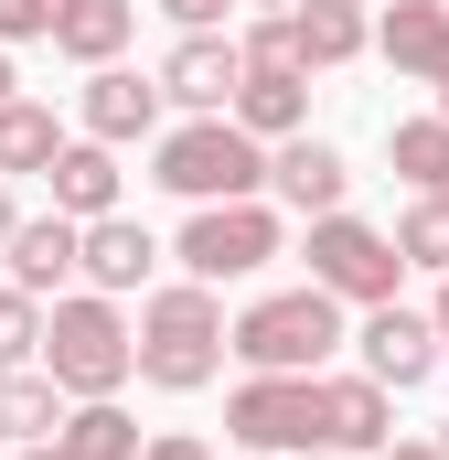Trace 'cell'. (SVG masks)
<instances>
[{
  "mask_svg": "<svg viewBox=\"0 0 449 460\" xmlns=\"http://www.w3.org/2000/svg\"><path fill=\"white\" fill-rule=\"evenodd\" d=\"M224 353H235V332H224V311H215V289H204V279H182V289H161V300L139 311V375H150V385H172V396L215 385Z\"/></svg>",
  "mask_w": 449,
  "mask_h": 460,
  "instance_id": "1",
  "label": "cell"
},
{
  "mask_svg": "<svg viewBox=\"0 0 449 460\" xmlns=\"http://www.w3.org/2000/svg\"><path fill=\"white\" fill-rule=\"evenodd\" d=\"M43 375L65 385V396H118L128 375H139V332L118 322V300H54V322H43Z\"/></svg>",
  "mask_w": 449,
  "mask_h": 460,
  "instance_id": "2",
  "label": "cell"
},
{
  "mask_svg": "<svg viewBox=\"0 0 449 460\" xmlns=\"http://www.w3.org/2000/svg\"><path fill=\"white\" fill-rule=\"evenodd\" d=\"M150 182H161V193H182V204H246V193L268 182V161H257V139H246L235 118H193V128H172V139H161Z\"/></svg>",
  "mask_w": 449,
  "mask_h": 460,
  "instance_id": "3",
  "label": "cell"
},
{
  "mask_svg": "<svg viewBox=\"0 0 449 460\" xmlns=\"http://www.w3.org/2000/svg\"><path fill=\"white\" fill-rule=\"evenodd\" d=\"M332 343H342V300L321 279H311V289H268V300L235 322V353H246L257 375H311Z\"/></svg>",
  "mask_w": 449,
  "mask_h": 460,
  "instance_id": "4",
  "label": "cell"
},
{
  "mask_svg": "<svg viewBox=\"0 0 449 460\" xmlns=\"http://www.w3.org/2000/svg\"><path fill=\"white\" fill-rule=\"evenodd\" d=\"M224 429L246 450H332V418H321V375H246L224 396Z\"/></svg>",
  "mask_w": 449,
  "mask_h": 460,
  "instance_id": "5",
  "label": "cell"
},
{
  "mask_svg": "<svg viewBox=\"0 0 449 460\" xmlns=\"http://www.w3.org/2000/svg\"><path fill=\"white\" fill-rule=\"evenodd\" d=\"M311 279H321L332 300L385 311V300H396V279H407V246H396V235H374L364 215H311Z\"/></svg>",
  "mask_w": 449,
  "mask_h": 460,
  "instance_id": "6",
  "label": "cell"
},
{
  "mask_svg": "<svg viewBox=\"0 0 449 460\" xmlns=\"http://www.w3.org/2000/svg\"><path fill=\"white\" fill-rule=\"evenodd\" d=\"M278 257V215L246 193V204H193V226H182V268L215 289V279H257Z\"/></svg>",
  "mask_w": 449,
  "mask_h": 460,
  "instance_id": "7",
  "label": "cell"
},
{
  "mask_svg": "<svg viewBox=\"0 0 449 460\" xmlns=\"http://www.w3.org/2000/svg\"><path fill=\"white\" fill-rule=\"evenodd\" d=\"M439 311H396V300H385V311H374V322H364V375H374V385H396V396H407V385H428V364H439Z\"/></svg>",
  "mask_w": 449,
  "mask_h": 460,
  "instance_id": "8",
  "label": "cell"
},
{
  "mask_svg": "<svg viewBox=\"0 0 449 460\" xmlns=\"http://www.w3.org/2000/svg\"><path fill=\"white\" fill-rule=\"evenodd\" d=\"M235 86H246V43H224V32H182L172 65H161V97H182V108H204V118L235 108Z\"/></svg>",
  "mask_w": 449,
  "mask_h": 460,
  "instance_id": "9",
  "label": "cell"
},
{
  "mask_svg": "<svg viewBox=\"0 0 449 460\" xmlns=\"http://www.w3.org/2000/svg\"><path fill=\"white\" fill-rule=\"evenodd\" d=\"M300 118H311V65H246V86H235L246 139H300Z\"/></svg>",
  "mask_w": 449,
  "mask_h": 460,
  "instance_id": "10",
  "label": "cell"
},
{
  "mask_svg": "<svg viewBox=\"0 0 449 460\" xmlns=\"http://www.w3.org/2000/svg\"><path fill=\"white\" fill-rule=\"evenodd\" d=\"M374 43H385V65L396 75H449V0H385V22H374Z\"/></svg>",
  "mask_w": 449,
  "mask_h": 460,
  "instance_id": "11",
  "label": "cell"
},
{
  "mask_svg": "<svg viewBox=\"0 0 449 460\" xmlns=\"http://www.w3.org/2000/svg\"><path fill=\"white\" fill-rule=\"evenodd\" d=\"M150 128H161V75H150V86H139V75H118V65H97V75H86V139H150Z\"/></svg>",
  "mask_w": 449,
  "mask_h": 460,
  "instance_id": "12",
  "label": "cell"
},
{
  "mask_svg": "<svg viewBox=\"0 0 449 460\" xmlns=\"http://www.w3.org/2000/svg\"><path fill=\"white\" fill-rule=\"evenodd\" d=\"M75 268H86V226H75V215H32V226L11 235V279H22L32 300H43V289H65Z\"/></svg>",
  "mask_w": 449,
  "mask_h": 460,
  "instance_id": "13",
  "label": "cell"
},
{
  "mask_svg": "<svg viewBox=\"0 0 449 460\" xmlns=\"http://www.w3.org/2000/svg\"><path fill=\"white\" fill-rule=\"evenodd\" d=\"M364 43H374L364 0H300V11H289V54H300L311 75H321V65H353Z\"/></svg>",
  "mask_w": 449,
  "mask_h": 460,
  "instance_id": "14",
  "label": "cell"
},
{
  "mask_svg": "<svg viewBox=\"0 0 449 460\" xmlns=\"http://www.w3.org/2000/svg\"><path fill=\"white\" fill-rule=\"evenodd\" d=\"M268 182H278L300 215H342V182H353V172H342V150H332V139H278Z\"/></svg>",
  "mask_w": 449,
  "mask_h": 460,
  "instance_id": "15",
  "label": "cell"
},
{
  "mask_svg": "<svg viewBox=\"0 0 449 460\" xmlns=\"http://www.w3.org/2000/svg\"><path fill=\"white\" fill-rule=\"evenodd\" d=\"M54 215H75V226L118 215V150L108 139H65V161H54Z\"/></svg>",
  "mask_w": 449,
  "mask_h": 460,
  "instance_id": "16",
  "label": "cell"
},
{
  "mask_svg": "<svg viewBox=\"0 0 449 460\" xmlns=\"http://www.w3.org/2000/svg\"><path fill=\"white\" fill-rule=\"evenodd\" d=\"M385 396H396V385H374V375H332V385H321L332 450H385V439H396V429H385Z\"/></svg>",
  "mask_w": 449,
  "mask_h": 460,
  "instance_id": "17",
  "label": "cell"
},
{
  "mask_svg": "<svg viewBox=\"0 0 449 460\" xmlns=\"http://www.w3.org/2000/svg\"><path fill=\"white\" fill-rule=\"evenodd\" d=\"M54 439H65V460H139V418L118 396H75Z\"/></svg>",
  "mask_w": 449,
  "mask_h": 460,
  "instance_id": "18",
  "label": "cell"
},
{
  "mask_svg": "<svg viewBox=\"0 0 449 460\" xmlns=\"http://www.w3.org/2000/svg\"><path fill=\"white\" fill-rule=\"evenodd\" d=\"M150 257H161V246H150V226H128V215H97V226H86V279H97L108 300L150 279Z\"/></svg>",
  "mask_w": 449,
  "mask_h": 460,
  "instance_id": "19",
  "label": "cell"
},
{
  "mask_svg": "<svg viewBox=\"0 0 449 460\" xmlns=\"http://www.w3.org/2000/svg\"><path fill=\"white\" fill-rule=\"evenodd\" d=\"M54 429H65V385L32 375V364H11V375H0V439L32 450V439H54Z\"/></svg>",
  "mask_w": 449,
  "mask_h": 460,
  "instance_id": "20",
  "label": "cell"
},
{
  "mask_svg": "<svg viewBox=\"0 0 449 460\" xmlns=\"http://www.w3.org/2000/svg\"><path fill=\"white\" fill-rule=\"evenodd\" d=\"M128 0H65V22H54V54H75V65H118V43H128Z\"/></svg>",
  "mask_w": 449,
  "mask_h": 460,
  "instance_id": "21",
  "label": "cell"
},
{
  "mask_svg": "<svg viewBox=\"0 0 449 460\" xmlns=\"http://www.w3.org/2000/svg\"><path fill=\"white\" fill-rule=\"evenodd\" d=\"M54 161H65V128H54V108L11 97V108H0V172H54Z\"/></svg>",
  "mask_w": 449,
  "mask_h": 460,
  "instance_id": "22",
  "label": "cell"
},
{
  "mask_svg": "<svg viewBox=\"0 0 449 460\" xmlns=\"http://www.w3.org/2000/svg\"><path fill=\"white\" fill-rule=\"evenodd\" d=\"M385 161H396V172H407L418 193H449V118H396Z\"/></svg>",
  "mask_w": 449,
  "mask_h": 460,
  "instance_id": "23",
  "label": "cell"
},
{
  "mask_svg": "<svg viewBox=\"0 0 449 460\" xmlns=\"http://www.w3.org/2000/svg\"><path fill=\"white\" fill-rule=\"evenodd\" d=\"M396 246H407V268H439L449 279V193H418L407 226H396Z\"/></svg>",
  "mask_w": 449,
  "mask_h": 460,
  "instance_id": "24",
  "label": "cell"
},
{
  "mask_svg": "<svg viewBox=\"0 0 449 460\" xmlns=\"http://www.w3.org/2000/svg\"><path fill=\"white\" fill-rule=\"evenodd\" d=\"M32 353H43V300L11 279V289H0V375H11V364H32Z\"/></svg>",
  "mask_w": 449,
  "mask_h": 460,
  "instance_id": "25",
  "label": "cell"
},
{
  "mask_svg": "<svg viewBox=\"0 0 449 460\" xmlns=\"http://www.w3.org/2000/svg\"><path fill=\"white\" fill-rule=\"evenodd\" d=\"M54 22H65V0H0V43H32Z\"/></svg>",
  "mask_w": 449,
  "mask_h": 460,
  "instance_id": "26",
  "label": "cell"
},
{
  "mask_svg": "<svg viewBox=\"0 0 449 460\" xmlns=\"http://www.w3.org/2000/svg\"><path fill=\"white\" fill-rule=\"evenodd\" d=\"M161 11H172L182 32H215V22H224V0H161Z\"/></svg>",
  "mask_w": 449,
  "mask_h": 460,
  "instance_id": "27",
  "label": "cell"
},
{
  "mask_svg": "<svg viewBox=\"0 0 449 460\" xmlns=\"http://www.w3.org/2000/svg\"><path fill=\"white\" fill-rule=\"evenodd\" d=\"M139 460H215V450H204V439H150Z\"/></svg>",
  "mask_w": 449,
  "mask_h": 460,
  "instance_id": "28",
  "label": "cell"
},
{
  "mask_svg": "<svg viewBox=\"0 0 449 460\" xmlns=\"http://www.w3.org/2000/svg\"><path fill=\"white\" fill-rule=\"evenodd\" d=\"M374 460H449V450H428V439H385Z\"/></svg>",
  "mask_w": 449,
  "mask_h": 460,
  "instance_id": "29",
  "label": "cell"
},
{
  "mask_svg": "<svg viewBox=\"0 0 449 460\" xmlns=\"http://www.w3.org/2000/svg\"><path fill=\"white\" fill-rule=\"evenodd\" d=\"M11 235H22V215H11V172H0V246H11Z\"/></svg>",
  "mask_w": 449,
  "mask_h": 460,
  "instance_id": "30",
  "label": "cell"
},
{
  "mask_svg": "<svg viewBox=\"0 0 449 460\" xmlns=\"http://www.w3.org/2000/svg\"><path fill=\"white\" fill-rule=\"evenodd\" d=\"M22 460H65V439H32V450H22Z\"/></svg>",
  "mask_w": 449,
  "mask_h": 460,
  "instance_id": "31",
  "label": "cell"
},
{
  "mask_svg": "<svg viewBox=\"0 0 449 460\" xmlns=\"http://www.w3.org/2000/svg\"><path fill=\"white\" fill-rule=\"evenodd\" d=\"M439 343H449V279H439Z\"/></svg>",
  "mask_w": 449,
  "mask_h": 460,
  "instance_id": "32",
  "label": "cell"
},
{
  "mask_svg": "<svg viewBox=\"0 0 449 460\" xmlns=\"http://www.w3.org/2000/svg\"><path fill=\"white\" fill-rule=\"evenodd\" d=\"M0 108H11V54H0Z\"/></svg>",
  "mask_w": 449,
  "mask_h": 460,
  "instance_id": "33",
  "label": "cell"
},
{
  "mask_svg": "<svg viewBox=\"0 0 449 460\" xmlns=\"http://www.w3.org/2000/svg\"><path fill=\"white\" fill-rule=\"evenodd\" d=\"M300 460H353V450H300Z\"/></svg>",
  "mask_w": 449,
  "mask_h": 460,
  "instance_id": "34",
  "label": "cell"
},
{
  "mask_svg": "<svg viewBox=\"0 0 449 460\" xmlns=\"http://www.w3.org/2000/svg\"><path fill=\"white\" fill-rule=\"evenodd\" d=\"M257 11H300V0H257Z\"/></svg>",
  "mask_w": 449,
  "mask_h": 460,
  "instance_id": "35",
  "label": "cell"
},
{
  "mask_svg": "<svg viewBox=\"0 0 449 460\" xmlns=\"http://www.w3.org/2000/svg\"><path fill=\"white\" fill-rule=\"evenodd\" d=\"M439 118H449V75H439Z\"/></svg>",
  "mask_w": 449,
  "mask_h": 460,
  "instance_id": "36",
  "label": "cell"
},
{
  "mask_svg": "<svg viewBox=\"0 0 449 460\" xmlns=\"http://www.w3.org/2000/svg\"><path fill=\"white\" fill-rule=\"evenodd\" d=\"M439 429H449V418H439ZM439 450H449V439H439Z\"/></svg>",
  "mask_w": 449,
  "mask_h": 460,
  "instance_id": "37",
  "label": "cell"
}]
</instances>
